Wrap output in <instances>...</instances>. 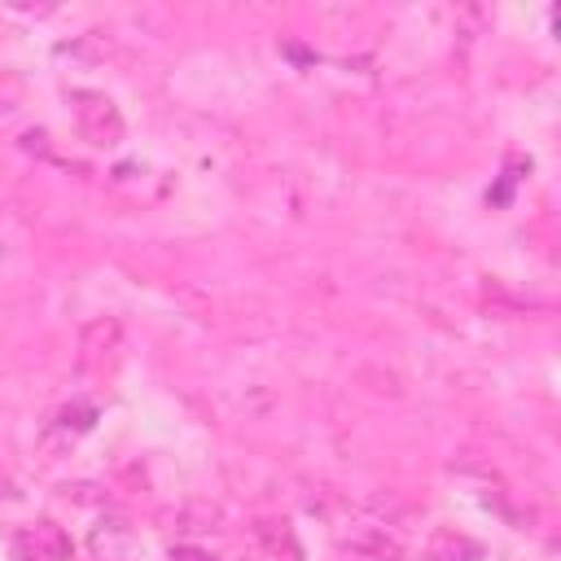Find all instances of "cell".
<instances>
[{
	"instance_id": "7a4b0ae2",
	"label": "cell",
	"mask_w": 561,
	"mask_h": 561,
	"mask_svg": "<svg viewBox=\"0 0 561 561\" xmlns=\"http://www.w3.org/2000/svg\"><path fill=\"white\" fill-rule=\"evenodd\" d=\"M22 548L35 552V561H70V539H66L61 526H53V522H35V526L22 535Z\"/></svg>"
},
{
	"instance_id": "3957f363",
	"label": "cell",
	"mask_w": 561,
	"mask_h": 561,
	"mask_svg": "<svg viewBox=\"0 0 561 561\" xmlns=\"http://www.w3.org/2000/svg\"><path fill=\"white\" fill-rule=\"evenodd\" d=\"M175 561H206V557H202V552H193V548H180V552H175Z\"/></svg>"
},
{
	"instance_id": "6da1fadb",
	"label": "cell",
	"mask_w": 561,
	"mask_h": 561,
	"mask_svg": "<svg viewBox=\"0 0 561 561\" xmlns=\"http://www.w3.org/2000/svg\"><path fill=\"white\" fill-rule=\"evenodd\" d=\"M75 127L88 145H118L123 136V114L105 92H75Z\"/></svg>"
}]
</instances>
